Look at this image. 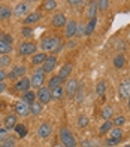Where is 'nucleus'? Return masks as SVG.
<instances>
[{"instance_id":"nucleus-8","label":"nucleus","mask_w":130,"mask_h":147,"mask_svg":"<svg viewBox=\"0 0 130 147\" xmlns=\"http://www.w3.org/2000/svg\"><path fill=\"white\" fill-rule=\"evenodd\" d=\"M31 88V83H30V79L29 77H23V79H20L18 82L15 83V89L18 92H29Z\"/></svg>"},{"instance_id":"nucleus-25","label":"nucleus","mask_w":130,"mask_h":147,"mask_svg":"<svg viewBox=\"0 0 130 147\" xmlns=\"http://www.w3.org/2000/svg\"><path fill=\"white\" fill-rule=\"evenodd\" d=\"M96 24H97V18L88 21V24L85 25V36H90V34H93L94 28H96Z\"/></svg>"},{"instance_id":"nucleus-36","label":"nucleus","mask_w":130,"mask_h":147,"mask_svg":"<svg viewBox=\"0 0 130 147\" xmlns=\"http://www.w3.org/2000/svg\"><path fill=\"white\" fill-rule=\"evenodd\" d=\"M87 125H88V117L84 116V115L78 117V126H79V128H85Z\"/></svg>"},{"instance_id":"nucleus-14","label":"nucleus","mask_w":130,"mask_h":147,"mask_svg":"<svg viewBox=\"0 0 130 147\" xmlns=\"http://www.w3.org/2000/svg\"><path fill=\"white\" fill-rule=\"evenodd\" d=\"M24 73H25V67L24 65H15L12 70H11V73L8 74V77L9 79H16V77H24Z\"/></svg>"},{"instance_id":"nucleus-17","label":"nucleus","mask_w":130,"mask_h":147,"mask_svg":"<svg viewBox=\"0 0 130 147\" xmlns=\"http://www.w3.org/2000/svg\"><path fill=\"white\" fill-rule=\"evenodd\" d=\"M27 11H29V3L23 2V3H18V5L15 6L14 15H15V16H24L25 13H27Z\"/></svg>"},{"instance_id":"nucleus-49","label":"nucleus","mask_w":130,"mask_h":147,"mask_svg":"<svg viewBox=\"0 0 130 147\" xmlns=\"http://www.w3.org/2000/svg\"><path fill=\"white\" fill-rule=\"evenodd\" d=\"M123 147H130V144H126V146H123Z\"/></svg>"},{"instance_id":"nucleus-13","label":"nucleus","mask_w":130,"mask_h":147,"mask_svg":"<svg viewBox=\"0 0 130 147\" xmlns=\"http://www.w3.org/2000/svg\"><path fill=\"white\" fill-rule=\"evenodd\" d=\"M51 132H53V128H51V125L49 123H47V122H43L40 126H39V129H38V135L40 137V138H48L49 135H51Z\"/></svg>"},{"instance_id":"nucleus-31","label":"nucleus","mask_w":130,"mask_h":147,"mask_svg":"<svg viewBox=\"0 0 130 147\" xmlns=\"http://www.w3.org/2000/svg\"><path fill=\"white\" fill-rule=\"evenodd\" d=\"M23 101H25L27 104H33V102H34V92H31V91L25 92L23 95Z\"/></svg>"},{"instance_id":"nucleus-9","label":"nucleus","mask_w":130,"mask_h":147,"mask_svg":"<svg viewBox=\"0 0 130 147\" xmlns=\"http://www.w3.org/2000/svg\"><path fill=\"white\" fill-rule=\"evenodd\" d=\"M15 111L18 113L20 116H27L30 115V104H27L25 101H16V104H15Z\"/></svg>"},{"instance_id":"nucleus-23","label":"nucleus","mask_w":130,"mask_h":147,"mask_svg":"<svg viewBox=\"0 0 130 147\" xmlns=\"http://www.w3.org/2000/svg\"><path fill=\"white\" fill-rule=\"evenodd\" d=\"M40 16H42V13H40V12H33V13L27 15V18L24 20V22H25V24H33V22H38V21L40 20Z\"/></svg>"},{"instance_id":"nucleus-6","label":"nucleus","mask_w":130,"mask_h":147,"mask_svg":"<svg viewBox=\"0 0 130 147\" xmlns=\"http://www.w3.org/2000/svg\"><path fill=\"white\" fill-rule=\"evenodd\" d=\"M38 98H39V102H40V104H48V102L53 100L51 89H49V88H39Z\"/></svg>"},{"instance_id":"nucleus-50","label":"nucleus","mask_w":130,"mask_h":147,"mask_svg":"<svg viewBox=\"0 0 130 147\" xmlns=\"http://www.w3.org/2000/svg\"><path fill=\"white\" fill-rule=\"evenodd\" d=\"M0 147H3V144H0Z\"/></svg>"},{"instance_id":"nucleus-40","label":"nucleus","mask_w":130,"mask_h":147,"mask_svg":"<svg viewBox=\"0 0 130 147\" xmlns=\"http://www.w3.org/2000/svg\"><path fill=\"white\" fill-rule=\"evenodd\" d=\"M124 122H126V117H124V116H117V117L114 119V122H112V123H114L115 126H121Z\"/></svg>"},{"instance_id":"nucleus-42","label":"nucleus","mask_w":130,"mask_h":147,"mask_svg":"<svg viewBox=\"0 0 130 147\" xmlns=\"http://www.w3.org/2000/svg\"><path fill=\"white\" fill-rule=\"evenodd\" d=\"M21 33H23V36H25V37L33 36V30H31V28H29V27H24V28L21 30Z\"/></svg>"},{"instance_id":"nucleus-12","label":"nucleus","mask_w":130,"mask_h":147,"mask_svg":"<svg viewBox=\"0 0 130 147\" xmlns=\"http://www.w3.org/2000/svg\"><path fill=\"white\" fill-rule=\"evenodd\" d=\"M55 65H57V58L55 57H48L47 61L42 64V70L45 73H49V71H53L55 68Z\"/></svg>"},{"instance_id":"nucleus-18","label":"nucleus","mask_w":130,"mask_h":147,"mask_svg":"<svg viewBox=\"0 0 130 147\" xmlns=\"http://www.w3.org/2000/svg\"><path fill=\"white\" fill-rule=\"evenodd\" d=\"M97 11H99V7H97V2H90L88 9H87V18H88V21L96 18Z\"/></svg>"},{"instance_id":"nucleus-37","label":"nucleus","mask_w":130,"mask_h":147,"mask_svg":"<svg viewBox=\"0 0 130 147\" xmlns=\"http://www.w3.org/2000/svg\"><path fill=\"white\" fill-rule=\"evenodd\" d=\"M15 131L18 132V135H20V137H25V135H27V129H25V126H24V125H18V123H16Z\"/></svg>"},{"instance_id":"nucleus-2","label":"nucleus","mask_w":130,"mask_h":147,"mask_svg":"<svg viewBox=\"0 0 130 147\" xmlns=\"http://www.w3.org/2000/svg\"><path fill=\"white\" fill-rule=\"evenodd\" d=\"M60 140H62L64 147H76V140L69 128H62L60 129Z\"/></svg>"},{"instance_id":"nucleus-41","label":"nucleus","mask_w":130,"mask_h":147,"mask_svg":"<svg viewBox=\"0 0 130 147\" xmlns=\"http://www.w3.org/2000/svg\"><path fill=\"white\" fill-rule=\"evenodd\" d=\"M82 34H85V25L84 24H79L76 27V36H82Z\"/></svg>"},{"instance_id":"nucleus-45","label":"nucleus","mask_w":130,"mask_h":147,"mask_svg":"<svg viewBox=\"0 0 130 147\" xmlns=\"http://www.w3.org/2000/svg\"><path fill=\"white\" fill-rule=\"evenodd\" d=\"M6 77H8V74H6V71L5 70H0V83H2L5 79H6Z\"/></svg>"},{"instance_id":"nucleus-22","label":"nucleus","mask_w":130,"mask_h":147,"mask_svg":"<svg viewBox=\"0 0 130 147\" xmlns=\"http://www.w3.org/2000/svg\"><path fill=\"white\" fill-rule=\"evenodd\" d=\"M47 54L45 52H40V54H36V55H33V59H31V63L34 65H39V64H43L47 61Z\"/></svg>"},{"instance_id":"nucleus-3","label":"nucleus","mask_w":130,"mask_h":147,"mask_svg":"<svg viewBox=\"0 0 130 147\" xmlns=\"http://www.w3.org/2000/svg\"><path fill=\"white\" fill-rule=\"evenodd\" d=\"M36 49L38 46L31 42H24L18 48V54L20 55H36Z\"/></svg>"},{"instance_id":"nucleus-33","label":"nucleus","mask_w":130,"mask_h":147,"mask_svg":"<svg viewBox=\"0 0 130 147\" xmlns=\"http://www.w3.org/2000/svg\"><path fill=\"white\" fill-rule=\"evenodd\" d=\"M112 125H114V123H112L111 120H105V122H103V125L100 126V132H102V134H105V132H109L111 129L114 128Z\"/></svg>"},{"instance_id":"nucleus-30","label":"nucleus","mask_w":130,"mask_h":147,"mask_svg":"<svg viewBox=\"0 0 130 147\" xmlns=\"http://www.w3.org/2000/svg\"><path fill=\"white\" fill-rule=\"evenodd\" d=\"M8 65H11V57L9 55H0V70H3Z\"/></svg>"},{"instance_id":"nucleus-16","label":"nucleus","mask_w":130,"mask_h":147,"mask_svg":"<svg viewBox=\"0 0 130 147\" xmlns=\"http://www.w3.org/2000/svg\"><path fill=\"white\" fill-rule=\"evenodd\" d=\"M118 91H120V95H121L123 98H130V80L121 82Z\"/></svg>"},{"instance_id":"nucleus-1","label":"nucleus","mask_w":130,"mask_h":147,"mask_svg":"<svg viewBox=\"0 0 130 147\" xmlns=\"http://www.w3.org/2000/svg\"><path fill=\"white\" fill-rule=\"evenodd\" d=\"M60 45H62V39L60 37H47V39H43L42 43H40V46L43 51H49V52H57V51L60 49Z\"/></svg>"},{"instance_id":"nucleus-27","label":"nucleus","mask_w":130,"mask_h":147,"mask_svg":"<svg viewBox=\"0 0 130 147\" xmlns=\"http://www.w3.org/2000/svg\"><path fill=\"white\" fill-rule=\"evenodd\" d=\"M58 86H62V80H60L58 76H53L49 79V83H48V88L49 89H54V88H58Z\"/></svg>"},{"instance_id":"nucleus-48","label":"nucleus","mask_w":130,"mask_h":147,"mask_svg":"<svg viewBox=\"0 0 130 147\" xmlns=\"http://www.w3.org/2000/svg\"><path fill=\"white\" fill-rule=\"evenodd\" d=\"M127 107L130 109V98H129V102H127Z\"/></svg>"},{"instance_id":"nucleus-47","label":"nucleus","mask_w":130,"mask_h":147,"mask_svg":"<svg viewBox=\"0 0 130 147\" xmlns=\"http://www.w3.org/2000/svg\"><path fill=\"white\" fill-rule=\"evenodd\" d=\"M67 3H69V5H82V2H73V0H72V2H70V0H69Z\"/></svg>"},{"instance_id":"nucleus-7","label":"nucleus","mask_w":130,"mask_h":147,"mask_svg":"<svg viewBox=\"0 0 130 147\" xmlns=\"http://www.w3.org/2000/svg\"><path fill=\"white\" fill-rule=\"evenodd\" d=\"M78 86H79V83H78L75 79H69L66 82V86H64V91L66 94L69 95L70 98H75V95H76V91H78Z\"/></svg>"},{"instance_id":"nucleus-20","label":"nucleus","mask_w":130,"mask_h":147,"mask_svg":"<svg viewBox=\"0 0 130 147\" xmlns=\"http://www.w3.org/2000/svg\"><path fill=\"white\" fill-rule=\"evenodd\" d=\"M108 138H112V140H121V138H123V129H121L120 126H114L109 131V137Z\"/></svg>"},{"instance_id":"nucleus-28","label":"nucleus","mask_w":130,"mask_h":147,"mask_svg":"<svg viewBox=\"0 0 130 147\" xmlns=\"http://www.w3.org/2000/svg\"><path fill=\"white\" fill-rule=\"evenodd\" d=\"M124 64H126L124 55H123V54H118V55L114 58V65H115L117 68H121V67H124Z\"/></svg>"},{"instance_id":"nucleus-38","label":"nucleus","mask_w":130,"mask_h":147,"mask_svg":"<svg viewBox=\"0 0 130 147\" xmlns=\"http://www.w3.org/2000/svg\"><path fill=\"white\" fill-rule=\"evenodd\" d=\"M8 138H9V135H8V129L6 128H0V144H3Z\"/></svg>"},{"instance_id":"nucleus-34","label":"nucleus","mask_w":130,"mask_h":147,"mask_svg":"<svg viewBox=\"0 0 130 147\" xmlns=\"http://www.w3.org/2000/svg\"><path fill=\"white\" fill-rule=\"evenodd\" d=\"M105 91H106V82H99L97 83V86H96V94L97 95H103L105 94Z\"/></svg>"},{"instance_id":"nucleus-44","label":"nucleus","mask_w":130,"mask_h":147,"mask_svg":"<svg viewBox=\"0 0 130 147\" xmlns=\"http://www.w3.org/2000/svg\"><path fill=\"white\" fill-rule=\"evenodd\" d=\"M120 141L118 140H112V138H108L106 140V146H117Z\"/></svg>"},{"instance_id":"nucleus-21","label":"nucleus","mask_w":130,"mask_h":147,"mask_svg":"<svg viewBox=\"0 0 130 147\" xmlns=\"http://www.w3.org/2000/svg\"><path fill=\"white\" fill-rule=\"evenodd\" d=\"M12 13H14V11H11L9 6H6V5L0 6V20H2V21H5V20H8V18H11Z\"/></svg>"},{"instance_id":"nucleus-26","label":"nucleus","mask_w":130,"mask_h":147,"mask_svg":"<svg viewBox=\"0 0 130 147\" xmlns=\"http://www.w3.org/2000/svg\"><path fill=\"white\" fill-rule=\"evenodd\" d=\"M64 94V88L63 86H58V88L51 89V95H53V100H60Z\"/></svg>"},{"instance_id":"nucleus-24","label":"nucleus","mask_w":130,"mask_h":147,"mask_svg":"<svg viewBox=\"0 0 130 147\" xmlns=\"http://www.w3.org/2000/svg\"><path fill=\"white\" fill-rule=\"evenodd\" d=\"M42 106H43V104H40L39 101H34L33 104H30V113L34 115V116L40 115V113H42Z\"/></svg>"},{"instance_id":"nucleus-43","label":"nucleus","mask_w":130,"mask_h":147,"mask_svg":"<svg viewBox=\"0 0 130 147\" xmlns=\"http://www.w3.org/2000/svg\"><path fill=\"white\" fill-rule=\"evenodd\" d=\"M3 147H15V140H14V138H8V140L3 143Z\"/></svg>"},{"instance_id":"nucleus-15","label":"nucleus","mask_w":130,"mask_h":147,"mask_svg":"<svg viewBox=\"0 0 130 147\" xmlns=\"http://www.w3.org/2000/svg\"><path fill=\"white\" fill-rule=\"evenodd\" d=\"M66 24H67V20H66L64 13H55L53 16V25H54V27L60 28V27H64Z\"/></svg>"},{"instance_id":"nucleus-51","label":"nucleus","mask_w":130,"mask_h":147,"mask_svg":"<svg viewBox=\"0 0 130 147\" xmlns=\"http://www.w3.org/2000/svg\"><path fill=\"white\" fill-rule=\"evenodd\" d=\"M0 107H2V104H0Z\"/></svg>"},{"instance_id":"nucleus-19","label":"nucleus","mask_w":130,"mask_h":147,"mask_svg":"<svg viewBox=\"0 0 130 147\" xmlns=\"http://www.w3.org/2000/svg\"><path fill=\"white\" fill-rule=\"evenodd\" d=\"M3 125H5V128L9 131V129H12V128H15L16 126V116H14V115H8L6 117H5V120H3Z\"/></svg>"},{"instance_id":"nucleus-10","label":"nucleus","mask_w":130,"mask_h":147,"mask_svg":"<svg viewBox=\"0 0 130 147\" xmlns=\"http://www.w3.org/2000/svg\"><path fill=\"white\" fill-rule=\"evenodd\" d=\"M70 73H72V64H64L62 68H60V71H58V77H60V80L62 82H67L69 80V77H70Z\"/></svg>"},{"instance_id":"nucleus-39","label":"nucleus","mask_w":130,"mask_h":147,"mask_svg":"<svg viewBox=\"0 0 130 147\" xmlns=\"http://www.w3.org/2000/svg\"><path fill=\"white\" fill-rule=\"evenodd\" d=\"M97 7L100 11H106L109 7V2H108V0H99V2H97Z\"/></svg>"},{"instance_id":"nucleus-29","label":"nucleus","mask_w":130,"mask_h":147,"mask_svg":"<svg viewBox=\"0 0 130 147\" xmlns=\"http://www.w3.org/2000/svg\"><path fill=\"white\" fill-rule=\"evenodd\" d=\"M84 100V85H79L78 86V91H76V95H75V101L78 104H81Z\"/></svg>"},{"instance_id":"nucleus-35","label":"nucleus","mask_w":130,"mask_h":147,"mask_svg":"<svg viewBox=\"0 0 130 147\" xmlns=\"http://www.w3.org/2000/svg\"><path fill=\"white\" fill-rule=\"evenodd\" d=\"M57 5H58V3L55 2V0H48V2L43 3V7H45L47 11H54L55 7H57Z\"/></svg>"},{"instance_id":"nucleus-11","label":"nucleus","mask_w":130,"mask_h":147,"mask_svg":"<svg viewBox=\"0 0 130 147\" xmlns=\"http://www.w3.org/2000/svg\"><path fill=\"white\" fill-rule=\"evenodd\" d=\"M76 27H78V24H76V21H73V20H70L67 24H66V30H64V36L67 37V39H70V37H73V36H76Z\"/></svg>"},{"instance_id":"nucleus-32","label":"nucleus","mask_w":130,"mask_h":147,"mask_svg":"<svg viewBox=\"0 0 130 147\" xmlns=\"http://www.w3.org/2000/svg\"><path fill=\"white\" fill-rule=\"evenodd\" d=\"M112 115H114V111H112V109H111L109 106H106V107L102 109V116L105 117V120H109V119L112 117Z\"/></svg>"},{"instance_id":"nucleus-5","label":"nucleus","mask_w":130,"mask_h":147,"mask_svg":"<svg viewBox=\"0 0 130 147\" xmlns=\"http://www.w3.org/2000/svg\"><path fill=\"white\" fill-rule=\"evenodd\" d=\"M12 52V37L5 36L3 39H0V54L8 55Z\"/></svg>"},{"instance_id":"nucleus-46","label":"nucleus","mask_w":130,"mask_h":147,"mask_svg":"<svg viewBox=\"0 0 130 147\" xmlns=\"http://www.w3.org/2000/svg\"><path fill=\"white\" fill-rule=\"evenodd\" d=\"M5 89H6V85H5V83L2 82V83H0V94H2V92H3Z\"/></svg>"},{"instance_id":"nucleus-4","label":"nucleus","mask_w":130,"mask_h":147,"mask_svg":"<svg viewBox=\"0 0 130 147\" xmlns=\"http://www.w3.org/2000/svg\"><path fill=\"white\" fill-rule=\"evenodd\" d=\"M45 74H47V73L43 71L42 68H40V70H36V71L33 73L31 79H30V83H31L33 88H40L42 83L45 82Z\"/></svg>"}]
</instances>
